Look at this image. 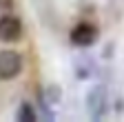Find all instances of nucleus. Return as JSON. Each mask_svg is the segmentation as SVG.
Listing matches in <instances>:
<instances>
[{
  "instance_id": "nucleus-5",
  "label": "nucleus",
  "mask_w": 124,
  "mask_h": 122,
  "mask_svg": "<svg viewBox=\"0 0 124 122\" xmlns=\"http://www.w3.org/2000/svg\"><path fill=\"white\" fill-rule=\"evenodd\" d=\"M36 118H38V113H36V109L29 102H22L18 113H16V120L18 122H36Z\"/></svg>"
},
{
  "instance_id": "nucleus-3",
  "label": "nucleus",
  "mask_w": 124,
  "mask_h": 122,
  "mask_svg": "<svg viewBox=\"0 0 124 122\" xmlns=\"http://www.w3.org/2000/svg\"><path fill=\"white\" fill-rule=\"evenodd\" d=\"M98 27L95 24H91V22H80V24H75L73 29H71V42L75 44V47H82V49H86V47H91V44H95V40H98Z\"/></svg>"
},
{
  "instance_id": "nucleus-1",
  "label": "nucleus",
  "mask_w": 124,
  "mask_h": 122,
  "mask_svg": "<svg viewBox=\"0 0 124 122\" xmlns=\"http://www.w3.org/2000/svg\"><path fill=\"white\" fill-rule=\"evenodd\" d=\"M108 109V91L104 84H95L86 93V111L93 120H102Z\"/></svg>"
},
{
  "instance_id": "nucleus-2",
  "label": "nucleus",
  "mask_w": 124,
  "mask_h": 122,
  "mask_svg": "<svg viewBox=\"0 0 124 122\" xmlns=\"http://www.w3.org/2000/svg\"><path fill=\"white\" fill-rule=\"evenodd\" d=\"M22 73V56L18 51L2 49L0 51V80H13Z\"/></svg>"
},
{
  "instance_id": "nucleus-6",
  "label": "nucleus",
  "mask_w": 124,
  "mask_h": 122,
  "mask_svg": "<svg viewBox=\"0 0 124 122\" xmlns=\"http://www.w3.org/2000/svg\"><path fill=\"white\" fill-rule=\"evenodd\" d=\"M60 87L58 84H49V87H46V91H44V93H42V98L46 100V102H49V104H55L58 100H60Z\"/></svg>"
},
{
  "instance_id": "nucleus-4",
  "label": "nucleus",
  "mask_w": 124,
  "mask_h": 122,
  "mask_svg": "<svg viewBox=\"0 0 124 122\" xmlns=\"http://www.w3.org/2000/svg\"><path fill=\"white\" fill-rule=\"evenodd\" d=\"M22 38V22L18 16H0V42H18Z\"/></svg>"
}]
</instances>
